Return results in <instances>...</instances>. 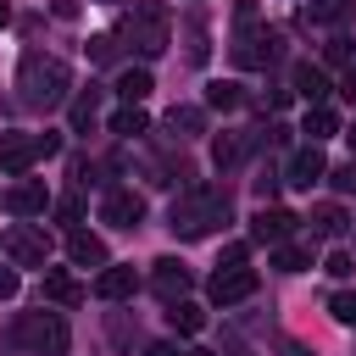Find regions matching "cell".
Masks as SVG:
<instances>
[{"label": "cell", "mask_w": 356, "mask_h": 356, "mask_svg": "<svg viewBox=\"0 0 356 356\" xmlns=\"http://www.w3.org/2000/svg\"><path fill=\"white\" fill-rule=\"evenodd\" d=\"M339 95H345V100H350V106H356V67H350V72H345V78H339Z\"/></svg>", "instance_id": "cell-40"}, {"label": "cell", "mask_w": 356, "mask_h": 356, "mask_svg": "<svg viewBox=\"0 0 356 356\" xmlns=\"http://www.w3.org/2000/svg\"><path fill=\"white\" fill-rule=\"evenodd\" d=\"M350 145H356V128H350Z\"/></svg>", "instance_id": "cell-43"}, {"label": "cell", "mask_w": 356, "mask_h": 356, "mask_svg": "<svg viewBox=\"0 0 356 356\" xmlns=\"http://www.w3.org/2000/svg\"><path fill=\"white\" fill-rule=\"evenodd\" d=\"M106 339H111L117 356H134V345H139V317H134V312H106Z\"/></svg>", "instance_id": "cell-19"}, {"label": "cell", "mask_w": 356, "mask_h": 356, "mask_svg": "<svg viewBox=\"0 0 356 356\" xmlns=\"http://www.w3.org/2000/svg\"><path fill=\"white\" fill-rule=\"evenodd\" d=\"M278 350H284V356H317V350H312V345H300V339H278Z\"/></svg>", "instance_id": "cell-39"}, {"label": "cell", "mask_w": 356, "mask_h": 356, "mask_svg": "<svg viewBox=\"0 0 356 356\" xmlns=\"http://www.w3.org/2000/svg\"><path fill=\"white\" fill-rule=\"evenodd\" d=\"M6 211H11V217H44V211H50V189H44L39 178H17V184L6 189Z\"/></svg>", "instance_id": "cell-11"}, {"label": "cell", "mask_w": 356, "mask_h": 356, "mask_svg": "<svg viewBox=\"0 0 356 356\" xmlns=\"http://www.w3.org/2000/svg\"><path fill=\"white\" fill-rule=\"evenodd\" d=\"M167 128H172L178 139H195V134H206V111H200V106H172V111H167Z\"/></svg>", "instance_id": "cell-24"}, {"label": "cell", "mask_w": 356, "mask_h": 356, "mask_svg": "<svg viewBox=\"0 0 356 356\" xmlns=\"http://www.w3.org/2000/svg\"><path fill=\"white\" fill-rule=\"evenodd\" d=\"M56 150H61L56 134H0V172L22 178L39 156H56Z\"/></svg>", "instance_id": "cell-5"}, {"label": "cell", "mask_w": 356, "mask_h": 356, "mask_svg": "<svg viewBox=\"0 0 356 356\" xmlns=\"http://www.w3.org/2000/svg\"><path fill=\"white\" fill-rule=\"evenodd\" d=\"M6 22H11V6H6V0H0V28H6Z\"/></svg>", "instance_id": "cell-41"}, {"label": "cell", "mask_w": 356, "mask_h": 356, "mask_svg": "<svg viewBox=\"0 0 356 356\" xmlns=\"http://www.w3.org/2000/svg\"><path fill=\"white\" fill-rule=\"evenodd\" d=\"M167 323H172L178 334H200V328H206V312H200L195 300H167Z\"/></svg>", "instance_id": "cell-25"}, {"label": "cell", "mask_w": 356, "mask_h": 356, "mask_svg": "<svg viewBox=\"0 0 356 356\" xmlns=\"http://www.w3.org/2000/svg\"><path fill=\"white\" fill-rule=\"evenodd\" d=\"M6 256H11V267H44L50 261V234L33 228V222H17V228H6Z\"/></svg>", "instance_id": "cell-7"}, {"label": "cell", "mask_w": 356, "mask_h": 356, "mask_svg": "<svg viewBox=\"0 0 356 356\" xmlns=\"http://www.w3.org/2000/svg\"><path fill=\"white\" fill-rule=\"evenodd\" d=\"M328 317H334V323H345V328H356V289L328 295Z\"/></svg>", "instance_id": "cell-30"}, {"label": "cell", "mask_w": 356, "mask_h": 356, "mask_svg": "<svg viewBox=\"0 0 356 356\" xmlns=\"http://www.w3.org/2000/svg\"><path fill=\"white\" fill-rule=\"evenodd\" d=\"M6 350H28V356H67L72 334L61 323V312H22L6 334H0Z\"/></svg>", "instance_id": "cell-3"}, {"label": "cell", "mask_w": 356, "mask_h": 356, "mask_svg": "<svg viewBox=\"0 0 356 356\" xmlns=\"http://www.w3.org/2000/svg\"><path fill=\"white\" fill-rule=\"evenodd\" d=\"M323 56H328L334 67H339V61H350V39H345V33H339V39H328V44H323Z\"/></svg>", "instance_id": "cell-33"}, {"label": "cell", "mask_w": 356, "mask_h": 356, "mask_svg": "<svg viewBox=\"0 0 356 356\" xmlns=\"http://www.w3.org/2000/svg\"><path fill=\"white\" fill-rule=\"evenodd\" d=\"M106 6H111V0H106Z\"/></svg>", "instance_id": "cell-44"}, {"label": "cell", "mask_w": 356, "mask_h": 356, "mask_svg": "<svg viewBox=\"0 0 356 356\" xmlns=\"http://www.w3.org/2000/svg\"><path fill=\"white\" fill-rule=\"evenodd\" d=\"M312 239H339L345 228H350V217H345V206H334V200H323V206H312Z\"/></svg>", "instance_id": "cell-20"}, {"label": "cell", "mask_w": 356, "mask_h": 356, "mask_svg": "<svg viewBox=\"0 0 356 356\" xmlns=\"http://www.w3.org/2000/svg\"><path fill=\"white\" fill-rule=\"evenodd\" d=\"M22 289V278H17V267H0V300H11Z\"/></svg>", "instance_id": "cell-36"}, {"label": "cell", "mask_w": 356, "mask_h": 356, "mask_svg": "<svg viewBox=\"0 0 356 356\" xmlns=\"http://www.w3.org/2000/svg\"><path fill=\"white\" fill-rule=\"evenodd\" d=\"M184 356H211V350H184Z\"/></svg>", "instance_id": "cell-42"}, {"label": "cell", "mask_w": 356, "mask_h": 356, "mask_svg": "<svg viewBox=\"0 0 356 356\" xmlns=\"http://www.w3.org/2000/svg\"><path fill=\"white\" fill-rule=\"evenodd\" d=\"M39 295H44L50 306H78V300H83L89 289H83V284H78L72 273H61V267H50V273H44V284H39Z\"/></svg>", "instance_id": "cell-17"}, {"label": "cell", "mask_w": 356, "mask_h": 356, "mask_svg": "<svg viewBox=\"0 0 356 356\" xmlns=\"http://www.w3.org/2000/svg\"><path fill=\"white\" fill-rule=\"evenodd\" d=\"M256 145H261V128H239V134H217V139H211V161H217L222 172H234V167H239V161H245V156H250Z\"/></svg>", "instance_id": "cell-10"}, {"label": "cell", "mask_w": 356, "mask_h": 356, "mask_svg": "<svg viewBox=\"0 0 356 356\" xmlns=\"http://www.w3.org/2000/svg\"><path fill=\"white\" fill-rule=\"evenodd\" d=\"M217 267H245V245H228V250H222V261H217Z\"/></svg>", "instance_id": "cell-38"}, {"label": "cell", "mask_w": 356, "mask_h": 356, "mask_svg": "<svg viewBox=\"0 0 356 356\" xmlns=\"http://www.w3.org/2000/svg\"><path fill=\"white\" fill-rule=\"evenodd\" d=\"M134 289H139L134 267H100V278H95V295L100 300H128Z\"/></svg>", "instance_id": "cell-21"}, {"label": "cell", "mask_w": 356, "mask_h": 356, "mask_svg": "<svg viewBox=\"0 0 356 356\" xmlns=\"http://www.w3.org/2000/svg\"><path fill=\"white\" fill-rule=\"evenodd\" d=\"M273 267H278V273H306V267H312V250L284 239V245H273Z\"/></svg>", "instance_id": "cell-28"}, {"label": "cell", "mask_w": 356, "mask_h": 356, "mask_svg": "<svg viewBox=\"0 0 356 356\" xmlns=\"http://www.w3.org/2000/svg\"><path fill=\"white\" fill-rule=\"evenodd\" d=\"M95 117H100V89L89 83L78 100H72V134H83V128H95Z\"/></svg>", "instance_id": "cell-27"}, {"label": "cell", "mask_w": 356, "mask_h": 356, "mask_svg": "<svg viewBox=\"0 0 356 356\" xmlns=\"http://www.w3.org/2000/svg\"><path fill=\"white\" fill-rule=\"evenodd\" d=\"M323 267H328V273H334V278H345V273H350V267H356V261H350V250H334V256H328V261H323Z\"/></svg>", "instance_id": "cell-35"}, {"label": "cell", "mask_w": 356, "mask_h": 356, "mask_svg": "<svg viewBox=\"0 0 356 356\" xmlns=\"http://www.w3.org/2000/svg\"><path fill=\"white\" fill-rule=\"evenodd\" d=\"M56 211H61L67 222H78V217H83V195H67V200H56Z\"/></svg>", "instance_id": "cell-34"}, {"label": "cell", "mask_w": 356, "mask_h": 356, "mask_svg": "<svg viewBox=\"0 0 356 356\" xmlns=\"http://www.w3.org/2000/svg\"><path fill=\"white\" fill-rule=\"evenodd\" d=\"M67 89H72V72H67L61 56L28 50V56L17 61V100H22L28 111H56V106L67 100Z\"/></svg>", "instance_id": "cell-1"}, {"label": "cell", "mask_w": 356, "mask_h": 356, "mask_svg": "<svg viewBox=\"0 0 356 356\" xmlns=\"http://www.w3.org/2000/svg\"><path fill=\"white\" fill-rule=\"evenodd\" d=\"M150 89H156V83H150V72H145V67H128V72L117 78V95H122V100H134V106H139Z\"/></svg>", "instance_id": "cell-29"}, {"label": "cell", "mask_w": 356, "mask_h": 356, "mask_svg": "<svg viewBox=\"0 0 356 356\" xmlns=\"http://www.w3.org/2000/svg\"><path fill=\"white\" fill-rule=\"evenodd\" d=\"M317 178H328V156H323V145H300L289 161H284V184H295V189H312Z\"/></svg>", "instance_id": "cell-9"}, {"label": "cell", "mask_w": 356, "mask_h": 356, "mask_svg": "<svg viewBox=\"0 0 356 356\" xmlns=\"http://www.w3.org/2000/svg\"><path fill=\"white\" fill-rule=\"evenodd\" d=\"M222 222H228V189H217V184H189L167 211V228L178 239H206Z\"/></svg>", "instance_id": "cell-2"}, {"label": "cell", "mask_w": 356, "mask_h": 356, "mask_svg": "<svg viewBox=\"0 0 356 356\" xmlns=\"http://www.w3.org/2000/svg\"><path fill=\"white\" fill-rule=\"evenodd\" d=\"M356 17V0H312L300 6V28H334V22H350Z\"/></svg>", "instance_id": "cell-15"}, {"label": "cell", "mask_w": 356, "mask_h": 356, "mask_svg": "<svg viewBox=\"0 0 356 356\" xmlns=\"http://www.w3.org/2000/svg\"><path fill=\"white\" fill-rule=\"evenodd\" d=\"M289 89H295V95H300L306 106H323L334 83H328V72H323V67H312V61H300V67H295V78H289Z\"/></svg>", "instance_id": "cell-16"}, {"label": "cell", "mask_w": 356, "mask_h": 356, "mask_svg": "<svg viewBox=\"0 0 356 356\" xmlns=\"http://www.w3.org/2000/svg\"><path fill=\"white\" fill-rule=\"evenodd\" d=\"M100 222H111V228H139V222H145V200H139L134 189H106Z\"/></svg>", "instance_id": "cell-12"}, {"label": "cell", "mask_w": 356, "mask_h": 356, "mask_svg": "<svg viewBox=\"0 0 356 356\" xmlns=\"http://www.w3.org/2000/svg\"><path fill=\"white\" fill-rule=\"evenodd\" d=\"M206 106H211V111H239V106H245V89H239L234 78H217V83L206 89Z\"/></svg>", "instance_id": "cell-26"}, {"label": "cell", "mask_w": 356, "mask_h": 356, "mask_svg": "<svg viewBox=\"0 0 356 356\" xmlns=\"http://www.w3.org/2000/svg\"><path fill=\"white\" fill-rule=\"evenodd\" d=\"M139 356H184V350H178V345H172V339H156V345H145V350H139Z\"/></svg>", "instance_id": "cell-37"}, {"label": "cell", "mask_w": 356, "mask_h": 356, "mask_svg": "<svg viewBox=\"0 0 356 356\" xmlns=\"http://www.w3.org/2000/svg\"><path fill=\"white\" fill-rule=\"evenodd\" d=\"M328 184H334L339 195H356V161H345V167H334V172H328Z\"/></svg>", "instance_id": "cell-32"}, {"label": "cell", "mask_w": 356, "mask_h": 356, "mask_svg": "<svg viewBox=\"0 0 356 356\" xmlns=\"http://www.w3.org/2000/svg\"><path fill=\"white\" fill-rule=\"evenodd\" d=\"M117 39H128L145 61L150 56H161L167 44H172V11L161 6V0H134V11L122 17V33Z\"/></svg>", "instance_id": "cell-4"}, {"label": "cell", "mask_w": 356, "mask_h": 356, "mask_svg": "<svg viewBox=\"0 0 356 356\" xmlns=\"http://www.w3.org/2000/svg\"><path fill=\"white\" fill-rule=\"evenodd\" d=\"M278 50H284V39H278L273 28H256V22H245V28H239V39L228 44L234 67H250V72L273 67V61H278Z\"/></svg>", "instance_id": "cell-6"}, {"label": "cell", "mask_w": 356, "mask_h": 356, "mask_svg": "<svg viewBox=\"0 0 356 356\" xmlns=\"http://www.w3.org/2000/svg\"><path fill=\"white\" fill-rule=\"evenodd\" d=\"M206 295H211V306H239V300L256 295V273L250 267H217L211 284H206Z\"/></svg>", "instance_id": "cell-8"}, {"label": "cell", "mask_w": 356, "mask_h": 356, "mask_svg": "<svg viewBox=\"0 0 356 356\" xmlns=\"http://www.w3.org/2000/svg\"><path fill=\"white\" fill-rule=\"evenodd\" d=\"M67 256H72L78 267H106V239L89 234V228H72V234H67Z\"/></svg>", "instance_id": "cell-18"}, {"label": "cell", "mask_w": 356, "mask_h": 356, "mask_svg": "<svg viewBox=\"0 0 356 356\" xmlns=\"http://www.w3.org/2000/svg\"><path fill=\"white\" fill-rule=\"evenodd\" d=\"M295 222H300L295 211H284V206H261V211H256V222H250V234H256L261 245H284V239L295 234Z\"/></svg>", "instance_id": "cell-14"}, {"label": "cell", "mask_w": 356, "mask_h": 356, "mask_svg": "<svg viewBox=\"0 0 356 356\" xmlns=\"http://www.w3.org/2000/svg\"><path fill=\"white\" fill-rule=\"evenodd\" d=\"M300 134H306L312 145H323L328 134H339V117H334V106H306V122H300Z\"/></svg>", "instance_id": "cell-23"}, {"label": "cell", "mask_w": 356, "mask_h": 356, "mask_svg": "<svg viewBox=\"0 0 356 356\" xmlns=\"http://www.w3.org/2000/svg\"><path fill=\"white\" fill-rule=\"evenodd\" d=\"M89 56L95 61H117V33H95L89 39Z\"/></svg>", "instance_id": "cell-31"}, {"label": "cell", "mask_w": 356, "mask_h": 356, "mask_svg": "<svg viewBox=\"0 0 356 356\" xmlns=\"http://www.w3.org/2000/svg\"><path fill=\"white\" fill-rule=\"evenodd\" d=\"M189 284H195V273H189L178 256H161V261L150 267V289H156L161 300H184V295H189Z\"/></svg>", "instance_id": "cell-13"}, {"label": "cell", "mask_w": 356, "mask_h": 356, "mask_svg": "<svg viewBox=\"0 0 356 356\" xmlns=\"http://www.w3.org/2000/svg\"><path fill=\"white\" fill-rule=\"evenodd\" d=\"M150 128V117H145V106H134V100H122L117 111H111V134H122V139H139Z\"/></svg>", "instance_id": "cell-22"}]
</instances>
